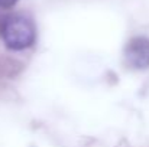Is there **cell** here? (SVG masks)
Returning a JSON list of instances; mask_svg holds the SVG:
<instances>
[{
  "label": "cell",
  "instance_id": "obj_1",
  "mask_svg": "<svg viewBox=\"0 0 149 147\" xmlns=\"http://www.w3.org/2000/svg\"><path fill=\"white\" fill-rule=\"evenodd\" d=\"M0 33L6 48L10 50H25L33 46L36 41L35 25L23 14H10L4 17Z\"/></svg>",
  "mask_w": 149,
  "mask_h": 147
},
{
  "label": "cell",
  "instance_id": "obj_2",
  "mask_svg": "<svg viewBox=\"0 0 149 147\" xmlns=\"http://www.w3.org/2000/svg\"><path fill=\"white\" fill-rule=\"evenodd\" d=\"M125 58L127 65L135 69H146L149 68V39L145 36L132 38L126 48Z\"/></svg>",
  "mask_w": 149,
  "mask_h": 147
},
{
  "label": "cell",
  "instance_id": "obj_3",
  "mask_svg": "<svg viewBox=\"0 0 149 147\" xmlns=\"http://www.w3.org/2000/svg\"><path fill=\"white\" fill-rule=\"evenodd\" d=\"M17 1H19V0H0V7H1V9H10V7H13Z\"/></svg>",
  "mask_w": 149,
  "mask_h": 147
},
{
  "label": "cell",
  "instance_id": "obj_4",
  "mask_svg": "<svg viewBox=\"0 0 149 147\" xmlns=\"http://www.w3.org/2000/svg\"><path fill=\"white\" fill-rule=\"evenodd\" d=\"M1 23H3V22H1V20H0V29H1Z\"/></svg>",
  "mask_w": 149,
  "mask_h": 147
}]
</instances>
